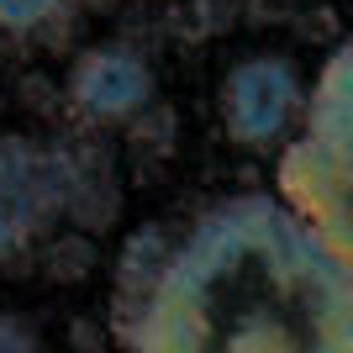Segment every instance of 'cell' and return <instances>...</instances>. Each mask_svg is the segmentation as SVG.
I'll return each mask as SVG.
<instances>
[{
	"label": "cell",
	"mask_w": 353,
	"mask_h": 353,
	"mask_svg": "<svg viewBox=\"0 0 353 353\" xmlns=\"http://www.w3.org/2000/svg\"><path fill=\"white\" fill-rule=\"evenodd\" d=\"M301 105H306V79L295 69V59H285V53H248L216 85L221 127L248 153L280 148L301 121Z\"/></svg>",
	"instance_id": "cell-4"
},
{
	"label": "cell",
	"mask_w": 353,
	"mask_h": 353,
	"mask_svg": "<svg viewBox=\"0 0 353 353\" xmlns=\"http://www.w3.org/2000/svg\"><path fill=\"white\" fill-rule=\"evenodd\" d=\"M169 248H174V232L159 227V221L143 227V232H132L127 243H121L117 274H111V327H121L148 301V290H153V280H159L163 259H169Z\"/></svg>",
	"instance_id": "cell-7"
},
{
	"label": "cell",
	"mask_w": 353,
	"mask_h": 353,
	"mask_svg": "<svg viewBox=\"0 0 353 353\" xmlns=\"http://www.w3.org/2000/svg\"><path fill=\"white\" fill-rule=\"evenodd\" d=\"M159 101V79H153V63H148L143 48L121 43H90L79 59L69 63V79H63V105L69 117L90 132H105V127H127L137 111Z\"/></svg>",
	"instance_id": "cell-5"
},
{
	"label": "cell",
	"mask_w": 353,
	"mask_h": 353,
	"mask_svg": "<svg viewBox=\"0 0 353 353\" xmlns=\"http://www.w3.org/2000/svg\"><path fill=\"white\" fill-rule=\"evenodd\" d=\"M348 137H353V48L338 43L327 53L322 74L311 79L295 132L280 143L285 148L280 201L338 248H348V190H353Z\"/></svg>",
	"instance_id": "cell-2"
},
{
	"label": "cell",
	"mask_w": 353,
	"mask_h": 353,
	"mask_svg": "<svg viewBox=\"0 0 353 353\" xmlns=\"http://www.w3.org/2000/svg\"><path fill=\"white\" fill-rule=\"evenodd\" d=\"M95 269V237L90 232H59V243L48 248V274L53 280H85Z\"/></svg>",
	"instance_id": "cell-9"
},
{
	"label": "cell",
	"mask_w": 353,
	"mask_h": 353,
	"mask_svg": "<svg viewBox=\"0 0 353 353\" xmlns=\"http://www.w3.org/2000/svg\"><path fill=\"white\" fill-rule=\"evenodd\" d=\"M121 353H353V253L280 195L237 190L174 232Z\"/></svg>",
	"instance_id": "cell-1"
},
{
	"label": "cell",
	"mask_w": 353,
	"mask_h": 353,
	"mask_svg": "<svg viewBox=\"0 0 353 353\" xmlns=\"http://www.w3.org/2000/svg\"><path fill=\"white\" fill-rule=\"evenodd\" d=\"M69 201V143L0 132V264L43 243Z\"/></svg>",
	"instance_id": "cell-3"
},
{
	"label": "cell",
	"mask_w": 353,
	"mask_h": 353,
	"mask_svg": "<svg viewBox=\"0 0 353 353\" xmlns=\"http://www.w3.org/2000/svg\"><path fill=\"white\" fill-rule=\"evenodd\" d=\"M121 216V179L111 153L95 143H69V201H63V221L74 232H105Z\"/></svg>",
	"instance_id": "cell-6"
},
{
	"label": "cell",
	"mask_w": 353,
	"mask_h": 353,
	"mask_svg": "<svg viewBox=\"0 0 353 353\" xmlns=\"http://www.w3.org/2000/svg\"><path fill=\"white\" fill-rule=\"evenodd\" d=\"M0 353H48V348H43V338H37V327L27 316L0 311Z\"/></svg>",
	"instance_id": "cell-11"
},
{
	"label": "cell",
	"mask_w": 353,
	"mask_h": 353,
	"mask_svg": "<svg viewBox=\"0 0 353 353\" xmlns=\"http://www.w3.org/2000/svg\"><path fill=\"white\" fill-rule=\"evenodd\" d=\"M74 0H0V32L16 37H37V32L59 27V16H69Z\"/></svg>",
	"instance_id": "cell-8"
},
{
	"label": "cell",
	"mask_w": 353,
	"mask_h": 353,
	"mask_svg": "<svg viewBox=\"0 0 353 353\" xmlns=\"http://www.w3.org/2000/svg\"><path fill=\"white\" fill-rule=\"evenodd\" d=\"M243 16V0H190V16H185V27H190V37H216V32H227Z\"/></svg>",
	"instance_id": "cell-10"
}]
</instances>
